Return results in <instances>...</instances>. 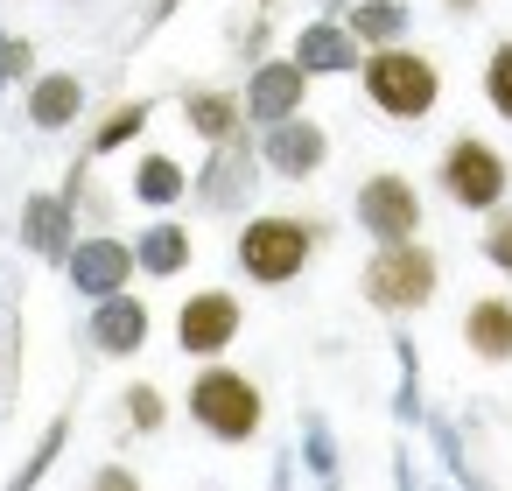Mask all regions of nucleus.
Listing matches in <instances>:
<instances>
[{
    "label": "nucleus",
    "mask_w": 512,
    "mask_h": 491,
    "mask_svg": "<svg viewBox=\"0 0 512 491\" xmlns=\"http://www.w3.org/2000/svg\"><path fill=\"white\" fill-rule=\"evenodd\" d=\"M351 71H358L365 99H372L386 120H428L435 99H442V71H435V57H421L414 43H372Z\"/></svg>",
    "instance_id": "f257e3e1"
},
{
    "label": "nucleus",
    "mask_w": 512,
    "mask_h": 491,
    "mask_svg": "<svg viewBox=\"0 0 512 491\" xmlns=\"http://www.w3.org/2000/svg\"><path fill=\"white\" fill-rule=\"evenodd\" d=\"M442 288V260L414 239H379V253L365 260V302L386 309V316H407V309H428Z\"/></svg>",
    "instance_id": "f03ea898"
},
{
    "label": "nucleus",
    "mask_w": 512,
    "mask_h": 491,
    "mask_svg": "<svg viewBox=\"0 0 512 491\" xmlns=\"http://www.w3.org/2000/svg\"><path fill=\"white\" fill-rule=\"evenodd\" d=\"M190 421H197L204 435H218V442H253L260 421H267V400H260V386H253L246 372L204 358V372H197V386H190Z\"/></svg>",
    "instance_id": "7ed1b4c3"
},
{
    "label": "nucleus",
    "mask_w": 512,
    "mask_h": 491,
    "mask_svg": "<svg viewBox=\"0 0 512 491\" xmlns=\"http://www.w3.org/2000/svg\"><path fill=\"white\" fill-rule=\"evenodd\" d=\"M316 239H323V225H309V218H246V232H239L232 253H239L246 281L281 288V281H295L316 260Z\"/></svg>",
    "instance_id": "20e7f679"
},
{
    "label": "nucleus",
    "mask_w": 512,
    "mask_h": 491,
    "mask_svg": "<svg viewBox=\"0 0 512 491\" xmlns=\"http://www.w3.org/2000/svg\"><path fill=\"white\" fill-rule=\"evenodd\" d=\"M435 183H442V197H449L456 211H491V204H505L512 169H505V155H498L484 134H456V141L442 148V162H435Z\"/></svg>",
    "instance_id": "39448f33"
},
{
    "label": "nucleus",
    "mask_w": 512,
    "mask_h": 491,
    "mask_svg": "<svg viewBox=\"0 0 512 491\" xmlns=\"http://www.w3.org/2000/svg\"><path fill=\"white\" fill-rule=\"evenodd\" d=\"M239 323H246V309H239L232 288H197L176 309V344H183V358H225Z\"/></svg>",
    "instance_id": "423d86ee"
},
{
    "label": "nucleus",
    "mask_w": 512,
    "mask_h": 491,
    "mask_svg": "<svg viewBox=\"0 0 512 491\" xmlns=\"http://www.w3.org/2000/svg\"><path fill=\"white\" fill-rule=\"evenodd\" d=\"M358 225L372 232V239H414L421 232V190L407 183V176H372V183H358Z\"/></svg>",
    "instance_id": "0eeeda50"
},
{
    "label": "nucleus",
    "mask_w": 512,
    "mask_h": 491,
    "mask_svg": "<svg viewBox=\"0 0 512 491\" xmlns=\"http://www.w3.org/2000/svg\"><path fill=\"white\" fill-rule=\"evenodd\" d=\"M323 162H330V134H323L309 113L267 120V169H274V176H316Z\"/></svg>",
    "instance_id": "6e6552de"
},
{
    "label": "nucleus",
    "mask_w": 512,
    "mask_h": 491,
    "mask_svg": "<svg viewBox=\"0 0 512 491\" xmlns=\"http://www.w3.org/2000/svg\"><path fill=\"white\" fill-rule=\"evenodd\" d=\"M148 302L141 295H127V288H113V295H99V309H92V344L106 351V358H127V351H141L148 344Z\"/></svg>",
    "instance_id": "1a4fd4ad"
},
{
    "label": "nucleus",
    "mask_w": 512,
    "mask_h": 491,
    "mask_svg": "<svg viewBox=\"0 0 512 491\" xmlns=\"http://www.w3.org/2000/svg\"><path fill=\"white\" fill-rule=\"evenodd\" d=\"M71 281H78V295H113V288H127V281H134V246H127V239H78Z\"/></svg>",
    "instance_id": "9d476101"
},
{
    "label": "nucleus",
    "mask_w": 512,
    "mask_h": 491,
    "mask_svg": "<svg viewBox=\"0 0 512 491\" xmlns=\"http://www.w3.org/2000/svg\"><path fill=\"white\" fill-rule=\"evenodd\" d=\"M302 92H309V71H302V64H260V71H253V92H246L239 106L267 127V120H281V113H302Z\"/></svg>",
    "instance_id": "9b49d317"
},
{
    "label": "nucleus",
    "mask_w": 512,
    "mask_h": 491,
    "mask_svg": "<svg viewBox=\"0 0 512 491\" xmlns=\"http://www.w3.org/2000/svg\"><path fill=\"white\" fill-rule=\"evenodd\" d=\"M463 344L484 358V365H505L512 358V302L505 295H484L463 309Z\"/></svg>",
    "instance_id": "f8f14e48"
},
{
    "label": "nucleus",
    "mask_w": 512,
    "mask_h": 491,
    "mask_svg": "<svg viewBox=\"0 0 512 491\" xmlns=\"http://www.w3.org/2000/svg\"><path fill=\"white\" fill-rule=\"evenodd\" d=\"M183 120L197 127V141H211V148H225V141L239 134V120H246V106H239V92H218V85H197V92H183Z\"/></svg>",
    "instance_id": "ddd939ff"
},
{
    "label": "nucleus",
    "mask_w": 512,
    "mask_h": 491,
    "mask_svg": "<svg viewBox=\"0 0 512 491\" xmlns=\"http://www.w3.org/2000/svg\"><path fill=\"white\" fill-rule=\"evenodd\" d=\"M190 253H197V239H190L176 218H162V225H148V232L134 239V267H141V274H155V281L183 274V267H190Z\"/></svg>",
    "instance_id": "4468645a"
},
{
    "label": "nucleus",
    "mask_w": 512,
    "mask_h": 491,
    "mask_svg": "<svg viewBox=\"0 0 512 491\" xmlns=\"http://www.w3.org/2000/svg\"><path fill=\"white\" fill-rule=\"evenodd\" d=\"M78 113H85V85H78V71H50V78H36V92H29V120H36L43 134L71 127Z\"/></svg>",
    "instance_id": "2eb2a0df"
},
{
    "label": "nucleus",
    "mask_w": 512,
    "mask_h": 491,
    "mask_svg": "<svg viewBox=\"0 0 512 491\" xmlns=\"http://www.w3.org/2000/svg\"><path fill=\"white\" fill-rule=\"evenodd\" d=\"M134 197H141L148 211H169V204H183V197H190V176H183V162H176V155H141V169H134Z\"/></svg>",
    "instance_id": "dca6fc26"
},
{
    "label": "nucleus",
    "mask_w": 512,
    "mask_h": 491,
    "mask_svg": "<svg viewBox=\"0 0 512 491\" xmlns=\"http://www.w3.org/2000/svg\"><path fill=\"white\" fill-rule=\"evenodd\" d=\"M351 43H400L407 36V8L400 0H358V8L344 15Z\"/></svg>",
    "instance_id": "f3484780"
},
{
    "label": "nucleus",
    "mask_w": 512,
    "mask_h": 491,
    "mask_svg": "<svg viewBox=\"0 0 512 491\" xmlns=\"http://www.w3.org/2000/svg\"><path fill=\"white\" fill-rule=\"evenodd\" d=\"M295 64L302 71H351L358 64V50H351V29L337 36V29H302V43H295Z\"/></svg>",
    "instance_id": "a211bd4d"
},
{
    "label": "nucleus",
    "mask_w": 512,
    "mask_h": 491,
    "mask_svg": "<svg viewBox=\"0 0 512 491\" xmlns=\"http://www.w3.org/2000/svg\"><path fill=\"white\" fill-rule=\"evenodd\" d=\"M148 113H155L148 99H134V106H113V113H106V127L92 134V155H113V148H127V141L148 127Z\"/></svg>",
    "instance_id": "6ab92c4d"
},
{
    "label": "nucleus",
    "mask_w": 512,
    "mask_h": 491,
    "mask_svg": "<svg viewBox=\"0 0 512 491\" xmlns=\"http://www.w3.org/2000/svg\"><path fill=\"white\" fill-rule=\"evenodd\" d=\"M484 99H491V113L512 127V36L491 50V64H484Z\"/></svg>",
    "instance_id": "aec40b11"
},
{
    "label": "nucleus",
    "mask_w": 512,
    "mask_h": 491,
    "mask_svg": "<svg viewBox=\"0 0 512 491\" xmlns=\"http://www.w3.org/2000/svg\"><path fill=\"white\" fill-rule=\"evenodd\" d=\"M484 260L498 274H512V211H498V204H491V225H484Z\"/></svg>",
    "instance_id": "412c9836"
},
{
    "label": "nucleus",
    "mask_w": 512,
    "mask_h": 491,
    "mask_svg": "<svg viewBox=\"0 0 512 491\" xmlns=\"http://www.w3.org/2000/svg\"><path fill=\"white\" fill-rule=\"evenodd\" d=\"M127 414H134L141 435H155V428H162V393H155V386H134V393H127Z\"/></svg>",
    "instance_id": "4be33fe9"
},
{
    "label": "nucleus",
    "mask_w": 512,
    "mask_h": 491,
    "mask_svg": "<svg viewBox=\"0 0 512 491\" xmlns=\"http://www.w3.org/2000/svg\"><path fill=\"white\" fill-rule=\"evenodd\" d=\"M92 484H99V491H127V484H134V470H99Z\"/></svg>",
    "instance_id": "5701e85b"
},
{
    "label": "nucleus",
    "mask_w": 512,
    "mask_h": 491,
    "mask_svg": "<svg viewBox=\"0 0 512 491\" xmlns=\"http://www.w3.org/2000/svg\"><path fill=\"white\" fill-rule=\"evenodd\" d=\"M442 8H449V15H470V8H477V0H442Z\"/></svg>",
    "instance_id": "b1692460"
}]
</instances>
